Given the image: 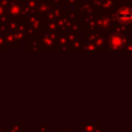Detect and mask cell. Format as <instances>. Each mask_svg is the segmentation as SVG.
I'll return each instance as SVG.
<instances>
[{
    "label": "cell",
    "instance_id": "obj_1",
    "mask_svg": "<svg viewBox=\"0 0 132 132\" xmlns=\"http://www.w3.org/2000/svg\"><path fill=\"white\" fill-rule=\"evenodd\" d=\"M117 20L119 21L123 24H128L131 21V11L130 8L125 7V8H122L121 11L117 12Z\"/></svg>",
    "mask_w": 132,
    "mask_h": 132
},
{
    "label": "cell",
    "instance_id": "obj_2",
    "mask_svg": "<svg viewBox=\"0 0 132 132\" xmlns=\"http://www.w3.org/2000/svg\"><path fill=\"white\" fill-rule=\"evenodd\" d=\"M122 43H123V39H122V37L119 36V35H115V36H112L111 39H110V45H111L112 48H119V46L122 45Z\"/></svg>",
    "mask_w": 132,
    "mask_h": 132
}]
</instances>
